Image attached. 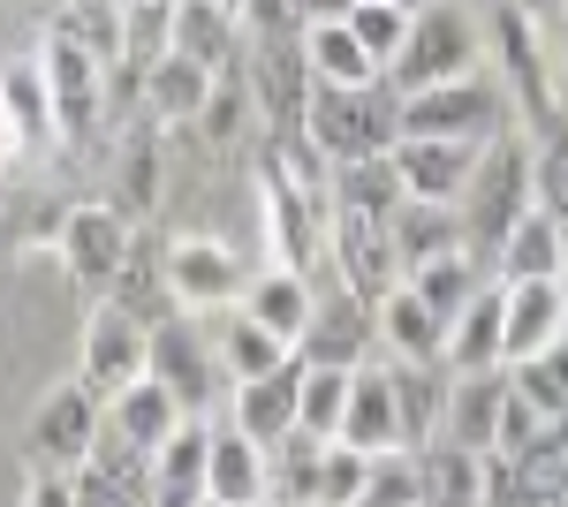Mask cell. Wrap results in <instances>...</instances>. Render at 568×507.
I'll list each match as a JSON object with an SVG mask.
<instances>
[{"instance_id":"39","label":"cell","mask_w":568,"mask_h":507,"mask_svg":"<svg viewBox=\"0 0 568 507\" xmlns=\"http://www.w3.org/2000/svg\"><path fill=\"white\" fill-rule=\"evenodd\" d=\"M205 455H213V417H182L175 432H168V447L152 455V485L205 493Z\"/></svg>"},{"instance_id":"36","label":"cell","mask_w":568,"mask_h":507,"mask_svg":"<svg viewBox=\"0 0 568 507\" xmlns=\"http://www.w3.org/2000/svg\"><path fill=\"white\" fill-rule=\"evenodd\" d=\"M394 409H402V439L433 447L439 439V409H447V372L439 364H394Z\"/></svg>"},{"instance_id":"30","label":"cell","mask_w":568,"mask_h":507,"mask_svg":"<svg viewBox=\"0 0 568 507\" xmlns=\"http://www.w3.org/2000/svg\"><path fill=\"white\" fill-rule=\"evenodd\" d=\"M175 53L205 61L213 77H243V23L213 0H175Z\"/></svg>"},{"instance_id":"25","label":"cell","mask_w":568,"mask_h":507,"mask_svg":"<svg viewBox=\"0 0 568 507\" xmlns=\"http://www.w3.org/2000/svg\"><path fill=\"white\" fill-rule=\"evenodd\" d=\"M175 424H182V402L152 379V372H144V379H130L114 402H106V432H114L122 447H136L144 463L168 447V432H175Z\"/></svg>"},{"instance_id":"15","label":"cell","mask_w":568,"mask_h":507,"mask_svg":"<svg viewBox=\"0 0 568 507\" xmlns=\"http://www.w3.org/2000/svg\"><path fill=\"white\" fill-rule=\"evenodd\" d=\"M168 288H175V303L197 311V318L235 311V303H243V257L227 251L220 235H175V243H168Z\"/></svg>"},{"instance_id":"29","label":"cell","mask_w":568,"mask_h":507,"mask_svg":"<svg viewBox=\"0 0 568 507\" xmlns=\"http://www.w3.org/2000/svg\"><path fill=\"white\" fill-rule=\"evenodd\" d=\"M493 281H561V220L530 205L500 243H493Z\"/></svg>"},{"instance_id":"23","label":"cell","mask_w":568,"mask_h":507,"mask_svg":"<svg viewBox=\"0 0 568 507\" xmlns=\"http://www.w3.org/2000/svg\"><path fill=\"white\" fill-rule=\"evenodd\" d=\"M500 281H485L478 296L463 303L455 318H447V348H439V364H447V379H470V372H500Z\"/></svg>"},{"instance_id":"46","label":"cell","mask_w":568,"mask_h":507,"mask_svg":"<svg viewBox=\"0 0 568 507\" xmlns=\"http://www.w3.org/2000/svg\"><path fill=\"white\" fill-rule=\"evenodd\" d=\"M69 477H77V507H144V485H152V469H106V463H84Z\"/></svg>"},{"instance_id":"11","label":"cell","mask_w":568,"mask_h":507,"mask_svg":"<svg viewBox=\"0 0 568 507\" xmlns=\"http://www.w3.org/2000/svg\"><path fill=\"white\" fill-rule=\"evenodd\" d=\"M372 348H379V303L334 288V296L311 303L304 334H296V364H311V372H356V364H372Z\"/></svg>"},{"instance_id":"27","label":"cell","mask_w":568,"mask_h":507,"mask_svg":"<svg viewBox=\"0 0 568 507\" xmlns=\"http://www.w3.org/2000/svg\"><path fill=\"white\" fill-rule=\"evenodd\" d=\"M160 182H168V129L144 122L130 144H122V160H114V197H106V205L144 227V220L160 212Z\"/></svg>"},{"instance_id":"8","label":"cell","mask_w":568,"mask_h":507,"mask_svg":"<svg viewBox=\"0 0 568 507\" xmlns=\"http://www.w3.org/2000/svg\"><path fill=\"white\" fill-rule=\"evenodd\" d=\"M136 220H122V212L106 205V197H84V205H69L61 220H53V251H61V273L84 288L91 303L114 288V273H122V251H130Z\"/></svg>"},{"instance_id":"51","label":"cell","mask_w":568,"mask_h":507,"mask_svg":"<svg viewBox=\"0 0 568 507\" xmlns=\"http://www.w3.org/2000/svg\"><path fill=\"white\" fill-rule=\"evenodd\" d=\"M546 45H554V77H561V91H568V8L554 16V31H546Z\"/></svg>"},{"instance_id":"32","label":"cell","mask_w":568,"mask_h":507,"mask_svg":"<svg viewBox=\"0 0 568 507\" xmlns=\"http://www.w3.org/2000/svg\"><path fill=\"white\" fill-rule=\"evenodd\" d=\"M220 326H213V356H220V372H227V386L235 379H265V372H281L296 348L281 334H265L251 311H213Z\"/></svg>"},{"instance_id":"57","label":"cell","mask_w":568,"mask_h":507,"mask_svg":"<svg viewBox=\"0 0 568 507\" xmlns=\"http://www.w3.org/2000/svg\"><path fill=\"white\" fill-rule=\"evenodd\" d=\"M394 8H409V16H417V8H425V0H394Z\"/></svg>"},{"instance_id":"38","label":"cell","mask_w":568,"mask_h":507,"mask_svg":"<svg viewBox=\"0 0 568 507\" xmlns=\"http://www.w3.org/2000/svg\"><path fill=\"white\" fill-rule=\"evenodd\" d=\"M334 205L387 220V212L402 205V174H394L387 152H372V160H342V168H334Z\"/></svg>"},{"instance_id":"17","label":"cell","mask_w":568,"mask_h":507,"mask_svg":"<svg viewBox=\"0 0 568 507\" xmlns=\"http://www.w3.org/2000/svg\"><path fill=\"white\" fill-rule=\"evenodd\" d=\"M500 364H530L546 341L568 334V281H500Z\"/></svg>"},{"instance_id":"16","label":"cell","mask_w":568,"mask_h":507,"mask_svg":"<svg viewBox=\"0 0 568 507\" xmlns=\"http://www.w3.org/2000/svg\"><path fill=\"white\" fill-rule=\"evenodd\" d=\"M485 144L463 136H394V174H402V197H425V205H463L470 174H478Z\"/></svg>"},{"instance_id":"49","label":"cell","mask_w":568,"mask_h":507,"mask_svg":"<svg viewBox=\"0 0 568 507\" xmlns=\"http://www.w3.org/2000/svg\"><path fill=\"white\" fill-rule=\"evenodd\" d=\"M23 507H77V477H69V469H39V463H31Z\"/></svg>"},{"instance_id":"50","label":"cell","mask_w":568,"mask_h":507,"mask_svg":"<svg viewBox=\"0 0 568 507\" xmlns=\"http://www.w3.org/2000/svg\"><path fill=\"white\" fill-rule=\"evenodd\" d=\"M530 364H538V372H546V379H554V386L568 394V334H561V341H546V348H538Z\"/></svg>"},{"instance_id":"5","label":"cell","mask_w":568,"mask_h":507,"mask_svg":"<svg viewBox=\"0 0 568 507\" xmlns=\"http://www.w3.org/2000/svg\"><path fill=\"white\" fill-rule=\"evenodd\" d=\"M39 77H45V99H53V136L69 144V152H84L99 144V129H106V61L77 45L69 31H45L39 45Z\"/></svg>"},{"instance_id":"18","label":"cell","mask_w":568,"mask_h":507,"mask_svg":"<svg viewBox=\"0 0 568 507\" xmlns=\"http://www.w3.org/2000/svg\"><path fill=\"white\" fill-rule=\"evenodd\" d=\"M334 439L356 447V455H394V447H409V439H402V409H394V379L379 364H356L349 372V402H342Z\"/></svg>"},{"instance_id":"45","label":"cell","mask_w":568,"mask_h":507,"mask_svg":"<svg viewBox=\"0 0 568 507\" xmlns=\"http://www.w3.org/2000/svg\"><path fill=\"white\" fill-rule=\"evenodd\" d=\"M342 402H349V372H311V364H304V386H296V424H304V432H318V439H334Z\"/></svg>"},{"instance_id":"54","label":"cell","mask_w":568,"mask_h":507,"mask_svg":"<svg viewBox=\"0 0 568 507\" xmlns=\"http://www.w3.org/2000/svg\"><path fill=\"white\" fill-rule=\"evenodd\" d=\"M516 8H524V16H530V23H538V31H554V16H561L568 0H516Z\"/></svg>"},{"instance_id":"28","label":"cell","mask_w":568,"mask_h":507,"mask_svg":"<svg viewBox=\"0 0 568 507\" xmlns=\"http://www.w3.org/2000/svg\"><path fill=\"white\" fill-rule=\"evenodd\" d=\"M387 235H394V257H402V273H409V265H425V257L470 251L463 205H425V197H402V205L387 212Z\"/></svg>"},{"instance_id":"3","label":"cell","mask_w":568,"mask_h":507,"mask_svg":"<svg viewBox=\"0 0 568 507\" xmlns=\"http://www.w3.org/2000/svg\"><path fill=\"white\" fill-rule=\"evenodd\" d=\"M530 212V136L524 129H508V136H493L478 152V174H470V190H463V227H470V257H493V243L516 227ZM493 273V265H485Z\"/></svg>"},{"instance_id":"13","label":"cell","mask_w":568,"mask_h":507,"mask_svg":"<svg viewBox=\"0 0 568 507\" xmlns=\"http://www.w3.org/2000/svg\"><path fill=\"white\" fill-rule=\"evenodd\" d=\"M144 348H152V326H136L122 303H91L84 318V348H77V379L99 394V402H114L130 379H144Z\"/></svg>"},{"instance_id":"55","label":"cell","mask_w":568,"mask_h":507,"mask_svg":"<svg viewBox=\"0 0 568 507\" xmlns=\"http://www.w3.org/2000/svg\"><path fill=\"white\" fill-rule=\"evenodd\" d=\"M561 281H568V220H561Z\"/></svg>"},{"instance_id":"47","label":"cell","mask_w":568,"mask_h":507,"mask_svg":"<svg viewBox=\"0 0 568 507\" xmlns=\"http://www.w3.org/2000/svg\"><path fill=\"white\" fill-rule=\"evenodd\" d=\"M364 463H372V455H356V447H342V439H326L311 507H356V500H364Z\"/></svg>"},{"instance_id":"43","label":"cell","mask_w":568,"mask_h":507,"mask_svg":"<svg viewBox=\"0 0 568 507\" xmlns=\"http://www.w3.org/2000/svg\"><path fill=\"white\" fill-rule=\"evenodd\" d=\"M342 23L356 31V45H364L379 69H387L394 53H402V39H409V8H394V0H356Z\"/></svg>"},{"instance_id":"4","label":"cell","mask_w":568,"mask_h":507,"mask_svg":"<svg viewBox=\"0 0 568 507\" xmlns=\"http://www.w3.org/2000/svg\"><path fill=\"white\" fill-rule=\"evenodd\" d=\"M516 129V107L493 69H470L455 84H433V91H409L402 99V136H463V144H493Z\"/></svg>"},{"instance_id":"7","label":"cell","mask_w":568,"mask_h":507,"mask_svg":"<svg viewBox=\"0 0 568 507\" xmlns=\"http://www.w3.org/2000/svg\"><path fill=\"white\" fill-rule=\"evenodd\" d=\"M144 372L182 402V417H213V402L227 394V372H220L213 334H205V318H197V311H175V318H160V326H152Z\"/></svg>"},{"instance_id":"12","label":"cell","mask_w":568,"mask_h":507,"mask_svg":"<svg viewBox=\"0 0 568 507\" xmlns=\"http://www.w3.org/2000/svg\"><path fill=\"white\" fill-rule=\"evenodd\" d=\"M326 257H334V288H349L364 303H379L402 281L387 220H372V212H342V205L326 212Z\"/></svg>"},{"instance_id":"10","label":"cell","mask_w":568,"mask_h":507,"mask_svg":"<svg viewBox=\"0 0 568 507\" xmlns=\"http://www.w3.org/2000/svg\"><path fill=\"white\" fill-rule=\"evenodd\" d=\"M243 84L258 107V129H304V99H311V61H304V31H281V39H243Z\"/></svg>"},{"instance_id":"24","label":"cell","mask_w":568,"mask_h":507,"mask_svg":"<svg viewBox=\"0 0 568 507\" xmlns=\"http://www.w3.org/2000/svg\"><path fill=\"white\" fill-rule=\"evenodd\" d=\"M213 69L205 61H190V53H168V61H152L144 69V91H136V107H144V122L160 129H190L205 114V99H213Z\"/></svg>"},{"instance_id":"22","label":"cell","mask_w":568,"mask_h":507,"mask_svg":"<svg viewBox=\"0 0 568 507\" xmlns=\"http://www.w3.org/2000/svg\"><path fill=\"white\" fill-rule=\"evenodd\" d=\"M500 402H508V364H500V372H470V379H447L439 439H447V447H470V455H493Z\"/></svg>"},{"instance_id":"58","label":"cell","mask_w":568,"mask_h":507,"mask_svg":"<svg viewBox=\"0 0 568 507\" xmlns=\"http://www.w3.org/2000/svg\"><path fill=\"white\" fill-rule=\"evenodd\" d=\"M251 507H273V500H251Z\"/></svg>"},{"instance_id":"21","label":"cell","mask_w":568,"mask_h":507,"mask_svg":"<svg viewBox=\"0 0 568 507\" xmlns=\"http://www.w3.org/2000/svg\"><path fill=\"white\" fill-rule=\"evenodd\" d=\"M205 500H220V507L273 500V455H265L258 439H243L235 424H213V455H205Z\"/></svg>"},{"instance_id":"44","label":"cell","mask_w":568,"mask_h":507,"mask_svg":"<svg viewBox=\"0 0 568 507\" xmlns=\"http://www.w3.org/2000/svg\"><path fill=\"white\" fill-rule=\"evenodd\" d=\"M530 205L568 220V129H554V136L530 144Z\"/></svg>"},{"instance_id":"42","label":"cell","mask_w":568,"mask_h":507,"mask_svg":"<svg viewBox=\"0 0 568 507\" xmlns=\"http://www.w3.org/2000/svg\"><path fill=\"white\" fill-rule=\"evenodd\" d=\"M243 122H258V107H251V84H243V77H220L213 99H205V114H197L190 129H197L213 152H235V144H243Z\"/></svg>"},{"instance_id":"56","label":"cell","mask_w":568,"mask_h":507,"mask_svg":"<svg viewBox=\"0 0 568 507\" xmlns=\"http://www.w3.org/2000/svg\"><path fill=\"white\" fill-rule=\"evenodd\" d=\"M213 8H227V16H243V0H213Z\"/></svg>"},{"instance_id":"53","label":"cell","mask_w":568,"mask_h":507,"mask_svg":"<svg viewBox=\"0 0 568 507\" xmlns=\"http://www.w3.org/2000/svg\"><path fill=\"white\" fill-rule=\"evenodd\" d=\"M16 160H23V136H16V122H8V114H0V174L16 168Z\"/></svg>"},{"instance_id":"31","label":"cell","mask_w":568,"mask_h":507,"mask_svg":"<svg viewBox=\"0 0 568 507\" xmlns=\"http://www.w3.org/2000/svg\"><path fill=\"white\" fill-rule=\"evenodd\" d=\"M311 303H318L311 273H288V265H265V273H251V281H243V311L258 318L265 334H281L288 348H296V334H304Z\"/></svg>"},{"instance_id":"34","label":"cell","mask_w":568,"mask_h":507,"mask_svg":"<svg viewBox=\"0 0 568 507\" xmlns=\"http://www.w3.org/2000/svg\"><path fill=\"white\" fill-rule=\"evenodd\" d=\"M0 114L16 122L23 152H61V136H53V99H45L39 61H8V69H0Z\"/></svg>"},{"instance_id":"52","label":"cell","mask_w":568,"mask_h":507,"mask_svg":"<svg viewBox=\"0 0 568 507\" xmlns=\"http://www.w3.org/2000/svg\"><path fill=\"white\" fill-rule=\"evenodd\" d=\"M356 0H296V16H304V23H334V16H349Z\"/></svg>"},{"instance_id":"26","label":"cell","mask_w":568,"mask_h":507,"mask_svg":"<svg viewBox=\"0 0 568 507\" xmlns=\"http://www.w3.org/2000/svg\"><path fill=\"white\" fill-rule=\"evenodd\" d=\"M379 341L394 348V364H439V348H447V318H439L409 281H394L387 296H379ZM439 372H447V364H439Z\"/></svg>"},{"instance_id":"9","label":"cell","mask_w":568,"mask_h":507,"mask_svg":"<svg viewBox=\"0 0 568 507\" xmlns=\"http://www.w3.org/2000/svg\"><path fill=\"white\" fill-rule=\"evenodd\" d=\"M99 417H106V402H99L84 379L45 386L39 409H31V424H23L31 463H39V469H84L91 447H99Z\"/></svg>"},{"instance_id":"14","label":"cell","mask_w":568,"mask_h":507,"mask_svg":"<svg viewBox=\"0 0 568 507\" xmlns=\"http://www.w3.org/2000/svg\"><path fill=\"white\" fill-rule=\"evenodd\" d=\"M258 205H265V243H273V265L288 273H311L326 257V205H311L288 174L258 160Z\"/></svg>"},{"instance_id":"37","label":"cell","mask_w":568,"mask_h":507,"mask_svg":"<svg viewBox=\"0 0 568 507\" xmlns=\"http://www.w3.org/2000/svg\"><path fill=\"white\" fill-rule=\"evenodd\" d=\"M402 281H409L417 296L433 303L439 318H455V311H463V303L478 296V288H485V281H493V273H485V265H478V257H470V251H447V257H425V265H409Z\"/></svg>"},{"instance_id":"19","label":"cell","mask_w":568,"mask_h":507,"mask_svg":"<svg viewBox=\"0 0 568 507\" xmlns=\"http://www.w3.org/2000/svg\"><path fill=\"white\" fill-rule=\"evenodd\" d=\"M296 386H304V364L296 356L281 372H265V379H235L227 386V424L243 439H258V447H281L296 432Z\"/></svg>"},{"instance_id":"41","label":"cell","mask_w":568,"mask_h":507,"mask_svg":"<svg viewBox=\"0 0 568 507\" xmlns=\"http://www.w3.org/2000/svg\"><path fill=\"white\" fill-rule=\"evenodd\" d=\"M356 507H425V477H417V447H394L364 463V500Z\"/></svg>"},{"instance_id":"48","label":"cell","mask_w":568,"mask_h":507,"mask_svg":"<svg viewBox=\"0 0 568 507\" xmlns=\"http://www.w3.org/2000/svg\"><path fill=\"white\" fill-rule=\"evenodd\" d=\"M243 39H281V31H304V16H296V0H243Z\"/></svg>"},{"instance_id":"40","label":"cell","mask_w":568,"mask_h":507,"mask_svg":"<svg viewBox=\"0 0 568 507\" xmlns=\"http://www.w3.org/2000/svg\"><path fill=\"white\" fill-rule=\"evenodd\" d=\"M273 455V500H288V507H311V493H318V455H326V439L318 432H288L281 447H265Z\"/></svg>"},{"instance_id":"1","label":"cell","mask_w":568,"mask_h":507,"mask_svg":"<svg viewBox=\"0 0 568 507\" xmlns=\"http://www.w3.org/2000/svg\"><path fill=\"white\" fill-rule=\"evenodd\" d=\"M485 39H493V53H500L493 77H500L508 107H516V129H524L530 144L554 136V129H568V91H561V77H554V45H546V31L530 23L516 0H500L493 23H485Z\"/></svg>"},{"instance_id":"2","label":"cell","mask_w":568,"mask_h":507,"mask_svg":"<svg viewBox=\"0 0 568 507\" xmlns=\"http://www.w3.org/2000/svg\"><path fill=\"white\" fill-rule=\"evenodd\" d=\"M304 136L342 168V160H372V152H394L402 136V91L379 77L364 91H342V84H311L304 99Z\"/></svg>"},{"instance_id":"20","label":"cell","mask_w":568,"mask_h":507,"mask_svg":"<svg viewBox=\"0 0 568 507\" xmlns=\"http://www.w3.org/2000/svg\"><path fill=\"white\" fill-rule=\"evenodd\" d=\"M106 303H122L136 326H160V318H175V311H182L175 288H168V243H160L152 227H136V235H130V251H122V273H114Z\"/></svg>"},{"instance_id":"35","label":"cell","mask_w":568,"mask_h":507,"mask_svg":"<svg viewBox=\"0 0 568 507\" xmlns=\"http://www.w3.org/2000/svg\"><path fill=\"white\" fill-rule=\"evenodd\" d=\"M417 477H425V507H485V455L470 447H417Z\"/></svg>"},{"instance_id":"33","label":"cell","mask_w":568,"mask_h":507,"mask_svg":"<svg viewBox=\"0 0 568 507\" xmlns=\"http://www.w3.org/2000/svg\"><path fill=\"white\" fill-rule=\"evenodd\" d=\"M304 61H311V84H342V91H364L379 84L387 69L356 45V31L334 16V23H304Z\"/></svg>"},{"instance_id":"6","label":"cell","mask_w":568,"mask_h":507,"mask_svg":"<svg viewBox=\"0 0 568 507\" xmlns=\"http://www.w3.org/2000/svg\"><path fill=\"white\" fill-rule=\"evenodd\" d=\"M478 53H485V39H478V23L463 16V8H417L409 16V39H402V53L387 61V84L409 99V91H433V84H455V77H470L478 69Z\"/></svg>"}]
</instances>
